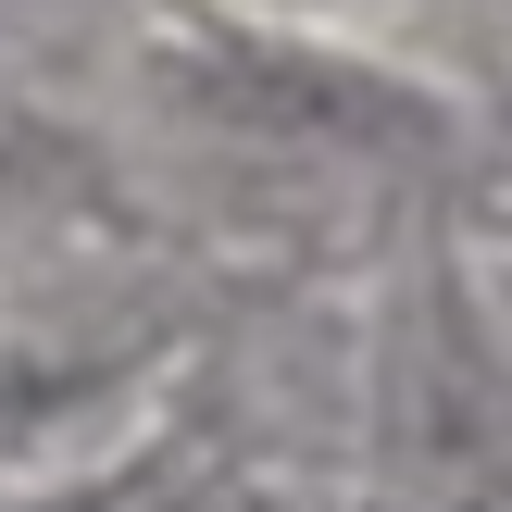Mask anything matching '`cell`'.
Listing matches in <instances>:
<instances>
[{
	"label": "cell",
	"instance_id": "1",
	"mask_svg": "<svg viewBox=\"0 0 512 512\" xmlns=\"http://www.w3.org/2000/svg\"><path fill=\"white\" fill-rule=\"evenodd\" d=\"M213 100L250 125H300V138H375V150H413L425 138V100H400L388 75H338V63H300V50H225Z\"/></svg>",
	"mask_w": 512,
	"mask_h": 512
},
{
	"label": "cell",
	"instance_id": "2",
	"mask_svg": "<svg viewBox=\"0 0 512 512\" xmlns=\"http://www.w3.org/2000/svg\"><path fill=\"white\" fill-rule=\"evenodd\" d=\"M75 400V375H38V363H0V438L13 425H38V413H63Z\"/></svg>",
	"mask_w": 512,
	"mask_h": 512
}]
</instances>
